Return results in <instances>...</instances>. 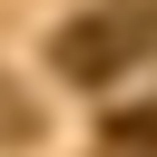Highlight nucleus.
Returning <instances> with one entry per match:
<instances>
[{"mask_svg": "<svg viewBox=\"0 0 157 157\" xmlns=\"http://www.w3.org/2000/svg\"><path fill=\"white\" fill-rule=\"evenodd\" d=\"M0 137H39V108H29V98H10V88H0Z\"/></svg>", "mask_w": 157, "mask_h": 157, "instance_id": "7ed1b4c3", "label": "nucleus"}, {"mask_svg": "<svg viewBox=\"0 0 157 157\" xmlns=\"http://www.w3.org/2000/svg\"><path fill=\"white\" fill-rule=\"evenodd\" d=\"M108 147H128V157H157V108H118V118H108Z\"/></svg>", "mask_w": 157, "mask_h": 157, "instance_id": "f03ea898", "label": "nucleus"}, {"mask_svg": "<svg viewBox=\"0 0 157 157\" xmlns=\"http://www.w3.org/2000/svg\"><path fill=\"white\" fill-rule=\"evenodd\" d=\"M137 39H147V10H88V20H69V29L49 39V59H59L69 78H118V69L137 59Z\"/></svg>", "mask_w": 157, "mask_h": 157, "instance_id": "f257e3e1", "label": "nucleus"}]
</instances>
